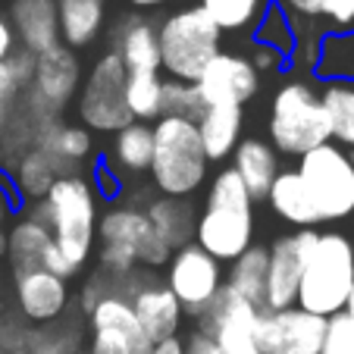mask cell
Here are the masks:
<instances>
[{"label": "cell", "mask_w": 354, "mask_h": 354, "mask_svg": "<svg viewBox=\"0 0 354 354\" xmlns=\"http://www.w3.org/2000/svg\"><path fill=\"white\" fill-rule=\"evenodd\" d=\"M320 354H354V317L335 314L326 320V335H323Z\"/></svg>", "instance_id": "38"}, {"label": "cell", "mask_w": 354, "mask_h": 354, "mask_svg": "<svg viewBox=\"0 0 354 354\" xmlns=\"http://www.w3.org/2000/svg\"><path fill=\"white\" fill-rule=\"evenodd\" d=\"M201 100L204 104H232V107H245L248 100H254L261 94V75L251 66L248 54L241 50H220L214 60L204 66L201 79L194 82Z\"/></svg>", "instance_id": "17"}, {"label": "cell", "mask_w": 354, "mask_h": 354, "mask_svg": "<svg viewBox=\"0 0 354 354\" xmlns=\"http://www.w3.org/2000/svg\"><path fill=\"white\" fill-rule=\"evenodd\" d=\"M314 241H317V229H295V232L276 235L267 245V292H263L261 310L295 308L304 257L314 248Z\"/></svg>", "instance_id": "14"}, {"label": "cell", "mask_w": 354, "mask_h": 354, "mask_svg": "<svg viewBox=\"0 0 354 354\" xmlns=\"http://www.w3.org/2000/svg\"><path fill=\"white\" fill-rule=\"evenodd\" d=\"M241 132H245V107L210 104L198 116V135L210 163H226L232 157V151L239 147Z\"/></svg>", "instance_id": "25"}, {"label": "cell", "mask_w": 354, "mask_h": 354, "mask_svg": "<svg viewBox=\"0 0 354 354\" xmlns=\"http://www.w3.org/2000/svg\"><path fill=\"white\" fill-rule=\"evenodd\" d=\"M354 286V239L342 229H317V241L304 257L298 286L301 310L317 317H335L345 310Z\"/></svg>", "instance_id": "5"}, {"label": "cell", "mask_w": 354, "mask_h": 354, "mask_svg": "<svg viewBox=\"0 0 354 354\" xmlns=\"http://www.w3.org/2000/svg\"><path fill=\"white\" fill-rule=\"evenodd\" d=\"M163 270H167L163 282H167V288L176 295L182 314L194 317V320L214 304L220 288L226 286V270H223V263L214 261L207 251H201L194 241L176 248Z\"/></svg>", "instance_id": "10"}, {"label": "cell", "mask_w": 354, "mask_h": 354, "mask_svg": "<svg viewBox=\"0 0 354 354\" xmlns=\"http://www.w3.org/2000/svg\"><path fill=\"white\" fill-rule=\"evenodd\" d=\"M251 41H254V44L270 47V50H279L282 57H292L295 32H292V26H288L286 13H282L276 3H270V10L263 13V19L257 22V28L251 32Z\"/></svg>", "instance_id": "35"}, {"label": "cell", "mask_w": 354, "mask_h": 354, "mask_svg": "<svg viewBox=\"0 0 354 354\" xmlns=\"http://www.w3.org/2000/svg\"><path fill=\"white\" fill-rule=\"evenodd\" d=\"M19 214V204H16V194L10 188V179H7V169L0 167V229H7L13 223V216Z\"/></svg>", "instance_id": "42"}, {"label": "cell", "mask_w": 354, "mask_h": 354, "mask_svg": "<svg viewBox=\"0 0 354 354\" xmlns=\"http://www.w3.org/2000/svg\"><path fill=\"white\" fill-rule=\"evenodd\" d=\"M32 335V326L22 320L16 308H0V354L26 351V342Z\"/></svg>", "instance_id": "37"}, {"label": "cell", "mask_w": 354, "mask_h": 354, "mask_svg": "<svg viewBox=\"0 0 354 354\" xmlns=\"http://www.w3.org/2000/svg\"><path fill=\"white\" fill-rule=\"evenodd\" d=\"M126 75L129 69L113 50L97 54V60L91 63L75 94V113L88 132L113 135L132 122V113L126 107Z\"/></svg>", "instance_id": "8"}, {"label": "cell", "mask_w": 354, "mask_h": 354, "mask_svg": "<svg viewBox=\"0 0 354 354\" xmlns=\"http://www.w3.org/2000/svg\"><path fill=\"white\" fill-rule=\"evenodd\" d=\"M273 0H198V7L214 19L223 35H245L254 32L257 22L270 10Z\"/></svg>", "instance_id": "33"}, {"label": "cell", "mask_w": 354, "mask_h": 354, "mask_svg": "<svg viewBox=\"0 0 354 354\" xmlns=\"http://www.w3.org/2000/svg\"><path fill=\"white\" fill-rule=\"evenodd\" d=\"M13 354H22V351H13Z\"/></svg>", "instance_id": "51"}, {"label": "cell", "mask_w": 354, "mask_h": 354, "mask_svg": "<svg viewBox=\"0 0 354 354\" xmlns=\"http://www.w3.org/2000/svg\"><path fill=\"white\" fill-rule=\"evenodd\" d=\"M333 138L329 116L320 100V85L304 73H288L270 97L267 141L279 157H304Z\"/></svg>", "instance_id": "3"}, {"label": "cell", "mask_w": 354, "mask_h": 354, "mask_svg": "<svg viewBox=\"0 0 354 354\" xmlns=\"http://www.w3.org/2000/svg\"><path fill=\"white\" fill-rule=\"evenodd\" d=\"M13 308L19 310L28 326H47L69 314L73 288L66 279L41 267L28 270V273L13 276Z\"/></svg>", "instance_id": "18"}, {"label": "cell", "mask_w": 354, "mask_h": 354, "mask_svg": "<svg viewBox=\"0 0 354 354\" xmlns=\"http://www.w3.org/2000/svg\"><path fill=\"white\" fill-rule=\"evenodd\" d=\"M97 245L104 248H126L138 257V267L154 273V270L167 267L169 261V245L154 232L151 220L145 214V204L138 201H110V207L100 214L97 220Z\"/></svg>", "instance_id": "9"}, {"label": "cell", "mask_w": 354, "mask_h": 354, "mask_svg": "<svg viewBox=\"0 0 354 354\" xmlns=\"http://www.w3.org/2000/svg\"><path fill=\"white\" fill-rule=\"evenodd\" d=\"M226 286L232 288L235 295L254 304L257 310L263 308V292H267V245H251L239 261L229 263L226 273Z\"/></svg>", "instance_id": "31"}, {"label": "cell", "mask_w": 354, "mask_h": 354, "mask_svg": "<svg viewBox=\"0 0 354 354\" xmlns=\"http://www.w3.org/2000/svg\"><path fill=\"white\" fill-rule=\"evenodd\" d=\"M151 157H154V129L147 122H129L126 129L113 132V141H110L107 154L100 157V163L126 188L129 182L151 173Z\"/></svg>", "instance_id": "20"}, {"label": "cell", "mask_w": 354, "mask_h": 354, "mask_svg": "<svg viewBox=\"0 0 354 354\" xmlns=\"http://www.w3.org/2000/svg\"><path fill=\"white\" fill-rule=\"evenodd\" d=\"M54 235H50V226L44 220L32 214L28 207H22L19 214L13 216V223L7 226V263L10 273L19 276L28 273V270L41 267V257L50 248Z\"/></svg>", "instance_id": "24"}, {"label": "cell", "mask_w": 354, "mask_h": 354, "mask_svg": "<svg viewBox=\"0 0 354 354\" xmlns=\"http://www.w3.org/2000/svg\"><path fill=\"white\" fill-rule=\"evenodd\" d=\"M295 173L301 176L323 223L354 220V157L339 145H326L308 151L295 160Z\"/></svg>", "instance_id": "7"}, {"label": "cell", "mask_w": 354, "mask_h": 354, "mask_svg": "<svg viewBox=\"0 0 354 354\" xmlns=\"http://www.w3.org/2000/svg\"><path fill=\"white\" fill-rule=\"evenodd\" d=\"M19 88L13 85V79H10V73H7V66L0 63V104H16L19 100Z\"/></svg>", "instance_id": "45"}, {"label": "cell", "mask_w": 354, "mask_h": 354, "mask_svg": "<svg viewBox=\"0 0 354 354\" xmlns=\"http://www.w3.org/2000/svg\"><path fill=\"white\" fill-rule=\"evenodd\" d=\"M88 348L85 354H151L154 345L145 339L126 295H104L85 314Z\"/></svg>", "instance_id": "11"}, {"label": "cell", "mask_w": 354, "mask_h": 354, "mask_svg": "<svg viewBox=\"0 0 354 354\" xmlns=\"http://www.w3.org/2000/svg\"><path fill=\"white\" fill-rule=\"evenodd\" d=\"M3 66H7V73H10V79H13V85L19 88V91H28V85H32V79H35V54H28V50L16 47L13 57H10Z\"/></svg>", "instance_id": "41"}, {"label": "cell", "mask_w": 354, "mask_h": 354, "mask_svg": "<svg viewBox=\"0 0 354 354\" xmlns=\"http://www.w3.org/2000/svg\"><path fill=\"white\" fill-rule=\"evenodd\" d=\"M16 47H19V41H16V32H13V26H10L7 13L0 10V63H7L10 57H13Z\"/></svg>", "instance_id": "44"}, {"label": "cell", "mask_w": 354, "mask_h": 354, "mask_svg": "<svg viewBox=\"0 0 354 354\" xmlns=\"http://www.w3.org/2000/svg\"><path fill=\"white\" fill-rule=\"evenodd\" d=\"M0 292H3V270H0Z\"/></svg>", "instance_id": "50"}, {"label": "cell", "mask_w": 354, "mask_h": 354, "mask_svg": "<svg viewBox=\"0 0 354 354\" xmlns=\"http://www.w3.org/2000/svg\"><path fill=\"white\" fill-rule=\"evenodd\" d=\"M229 167H232L235 176L245 182L251 201L257 204V201L267 198L270 185H273L276 176H279L282 157L276 154L273 145H270L267 138H261V135H248V138H241L239 147L232 151Z\"/></svg>", "instance_id": "22"}, {"label": "cell", "mask_w": 354, "mask_h": 354, "mask_svg": "<svg viewBox=\"0 0 354 354\" xmlns=\"http://www.w3.org/2000/svg\"><path fill=\"white\" fill-rule=\"evenodd\" d=\"M248 60L257 69V75H270V73H288V57H282L279 50H270L263 44H251Z\"/></svg>", "instance_id": "40"}, {"label": "cell", "mask_w": 354, "mask_h": 354, "mask_svg": "<svg viewBox=\"0 0 354 354\" xmlns=\"http://www.w3.org/2000/svg\"><path fill=\"white\" fill-rule=\"evenodd\" d=\"M135 10H157V7H167V3H173V0H129Z\"/></svg>", "instance_id": "47"}, {"label": "cell", "mask_w": 354, "mask_h": 354, "mask_svg": "<svg viewBox=\"0 0 354 354\" xmlns=\"http://www.w3.org/2000/svg\"><path fill=\"white\" fill-rule=\"evenodd\" d=\"M157 44L163 79L194 85L204 66L223 50V32L198 3H188L157 22Z\"/></svg>", "instance_id": "6"}, {"label": "cell", "mask_w": 354, "mask_h": 354, "mask_svg": "<svg viewBox=\"0 0 354 354\" xmlns=\"http://www.w3.org/2000/svg\"><path fill=\"white\" fill-rule=\"evenodd\" d=\"M82 342H85V326L75 310V314L60 317L57 323L32 326L22 354H82Z\"/></svg>", "instance_id": "32"}, {"label": "cell", "mask_w": 354, "mask_h": 354, "mask_svg": "<svg viewBox=\"0 0 354 354\" xmlns=\"http://www.w3.org/2000/svg\"><path fill=\"white\" fill-rule=\"evenodd\" d=\"M151 354H182V339H167L160 345H154Z\"/></svg>", "instance_id": "46"}, {"label": "cell", "mask_w": 354, "mask_h": 354, "mask_svg": "<svg viewBox=\"0 0 354 354\" xmlns=\"http://www.w3.org/2000/svg\"><path fill=\"white\" fill-rule=\"evenodd\" d=\"M126 107L132 122H157L163 116V75L160 73H129L126 75Z\"/></svg>", "instance_id": "34"}, {"label": "cell", "mask_w": 354, "mask_h": 354, "mask_svg": "<svg viewBox=\"0 0 354 354\" xmlns=\"http://www.w3.org/2000/svg\"><path fill=\"white\" fill-rule=\"evenodd\" d=\"M7 179L16 194V204H19V210H22L44 198V194L50 192V185L60 179V173H57L54 160L35 145V147H28V151H22L7 167Z\"/></svg>", "instance_id": "28"}, {"label": "cell", "mask_w": 354, "mask_h": 354, "mask_svg": "<svg viewBox=\"0 0 354 354\" xmlns=\"http://www.w3.org/2000/svg\"><path fill=\"white\" fill-rule=\"evenodd\" d=\"M204 188L207 192L194 223V245L226 267L254 245V201L232 167H220Z\"/></svg>", "instance_id": "1"}, {"label": "cell", "mask_w": 354, "mask_h": 354, "mask_svg": "<svg viewBox=\"0 0 354 354\" xmlns=\"http://www.w3.org/2000/svg\"><path fill=\"white\" fill-rule=\"evenodd\" d=\"M261 310L254 304H248L241 295H235L229 286L220 288L204 314L198 317V329L214 335L220 354H261L254 342V323Z\"/></svg>", "instance_id": "15"}, {"label": "cell", "mask_w": 354, "mask_h": 354, "mask_svg": "<svg viewBox=\"0 0 354 354\" xmlns=\"http://www.w3.org/2000/svg\"><path fill=\"white\" fill-rule=\"evenodd\" d=\"M7 261V229H0V263Z\"/></svg>", "instance_id": "48"}, {"label": "cell", "mask_w": 354, "mask_h": 354, "mask_svg": "<svg viewBox=\"0 0 354 354\" xmlns=\"http://www.w3.org/2000/svg\"><path fill=\"white\" fill-rule=\"evenodd\" d=\"M263 201H267L270 210H273L282 223H288V226H295V229H317L320 226V214H317L314 201H310L301 176L295 173V167L279 169V176H276V182L270 185V192Z\"/></svg>", "instance_id": "27"}, {"label": "cell", "mask_w": 354, "mask_h": 354, "mask_svg": "<svg viewBox=\"0 0 354 354\" xmlns=\"http://www.w3.org/2000/svg\"><path fill=\"white\" fill-rule=\"evenodd\" d=\"M129 304H132L135 320L151 345H160L167 339H182L185 314H182L176 295L167 288V282L157 279L154 273L141 270L135 286L129 288Z\"/></svg>", "instance_id": "16"}, {"label": "cell", "mask_w": 354, "mask_h": 354, "mask_svg": "<svg viewBox=\"0 0 354 354\" xmlns=\"http://www.w3.org/2000/svg\"><path fill=\"white\" fill-rule=\"evenodd\" d=\"M182 354H220V348H216L214 335H207L204 329L194 326L192 333L182 339Z\"/></svg>", "instance_id": "43"}, {"label": "cell", "mask_w": 354, "mask_h": 354, "mask_svg": "<svg viewBox=\"0 0 354 354\" xmlns=\"http://www.w3.org/2000/svg\"><path fill=\"white\" fill-rule=\"evenodd\" d=\"M60 44L69 50H85L107 28V0H57Z\"/></svg>", "instance_id": "26"}, {"label": "cell", "mask_w": 354, "mask_h": 354, "mask_svg": "<svg viewBox=\"0 0 354 354\" xmlns=\"http://www.w3.org/2000/svg\"><path fill=\"white\" fill-rule=\"evenodd\" d=\"M38 147L54 160L60 176H73V173L91 176L94 163H97V157H94V132H88L82 122L50 120L41 129Z\"/></svg>", "instance_id": "19"}, {"label": "cell", "mask_w": 354, "mask_h": 354, "mask_svg": "<svg viewBox=\"0 0 354 354\" xmlns=\"http://www.w3.org/2000/svg\"><path fill=\"white\" fill-rule=\"evenodd\" d=\"M38 220L50 226L54 245L69 257L79 273H85L88 261L97 245V220H100V194L88 173L60 176L41 201L28 204Z\"/></svg>", "instance_id": "2"}, {"label": "cell", "mask_w": 354, "mask_h": 354, "mask_svg": "<svg viewBox=\"0 0 354 354\" xmlns=\"http://www.w3.org/2000/svg\"><path fill=\"white\" fill-rule=\"evenodd\" d=\"M320 100L329 116V141L354 157V79H326L320 85Z\"/></svg>", "instance_id": "30"}, {"label": "cell", "mask_w": 354, "mask_h": 354, "mask_svg": "<svg viewBox=\"0 0 354 354\" xmlns=\"http://www.w3.org/2000/svg\"><path fill=\"white\" fill-rule=\"evenodd\" d=\"M116 57L129 73H160V44H157V26L145 16H122L113 32Z\"/></svg>", "instance_id": "23"}, {"label": "cell", "mask_w": 354, "mask_h": 354, "mask_svg": "<svg viewBox=\"0 0 354 354\" xmlns=\"http://www.w3.org/2000/svg\"><path fill=\"white\" fill-rule=\"evenodd\" d=\"M326 335V317L301 310H261L254 323V342L261 354H320Z\"/></svg>", "instance_id": "13"}, {"label": "cell", "mask_w": 354, "mask_h": 354, "mask_svg": "<svg viewBox=\"0 0 354 354\" xmlns=\"http://www.w3.org/2000/svg\"><path fill=\"white\" fill-rule=\"evenodd\" d=\"M323 16L329 35L354 32V0H323Z\"/></svg>", "instance_id": "39"}, {"label": "cell", "mask_w": 354, "mask_h": 354, "mask_svg": "<svg viewBox=\"0 0 354 354\" xmlns=\"http://www.w3.org/2000/svg\"><path fill=\"white\" fill-rule=\"evenodd\" d=\"M154 129V157H151V185L163 198H194L210 179V160L204 154L198 122L185 116H160Z\"/></svg>", "instance_id": "4"}, {"label": "cell", "mask_w": 354, "mask_h": 354, "mask_svg": "<svg viewBox=\"0 0 354 354\" xmlns=\"http://www.w3.org/2000/svg\"><path fill=\"white\" fill-rule=\"evenodd\" d=\"M145 214L154 226V232L169 245V251L194 241V223H198V207L185 198H147Z\"/></svg>", "instance_id": "29"}, {"label": "cell", "mask_w": 354, "mask_h": 354, "mask_svg": "<svg viewBox=\"0 0 354 354\" xmlns=\"http://www.w3.org/2000/svg\"><path fill=\"white\" fill-rule=\"evenodd\" d=\"M204 100H201L198 88L188 85V82H173L163 79V116H185V120H194L204 113Z\"/></svg>", "instance_id": "36"}, {"label": "cell", "mask_w": 354, "mask_h": 354, "mask_svg": "<svg viewBox=\"0 0 354 354\" xmlns=\"http://www.w3.org/2000/svg\"><path fill=\"white\" fill-rule=\"evenodd\" d=\"M82 79H85V73H82L79 54L69 50L66 44H57L35 57V79L28 85L26 97L47 120H60V113L79 94Z\"/></svg>", "instance_id": "12"}, {"label": "cell", "mask_w": 354, "mask_h": 354, "mask_svg": "<svg viewBox=\"0 0 354 354\" xmlns=\"http://www.w3.org/2000/svg\"><path fill=\"white\" fill-rule=\"evenodd\" d=\"M7 19L16 32L22 50L44 54L60 44V22H57V0H10Z\"/></svg>", "instance_id": "21"}, {"label": "cell", "mask_w": 354, "mask_h": 354, "mask_svg": "<svg viewBox=\"0 0 354 354\" xmlns=\"http://www.w3.org/2000/svg\"><path fill=\"white\" fill-rule=\"evenodd\" d=\"M345 314L354 317V286H351V295H348V304H345Z\"/></svg>", "instance_id": "49"}]
</instances>
